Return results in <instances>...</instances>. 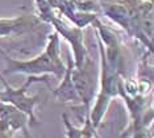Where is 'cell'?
<instances>
[{"instance_id": "1", "label": "cell", "mask_w": 154, "mask_h": 138, "mask_svg": "<svg viewBox=\"0 0 154 138\" xmlns=\"http://www.w3.org/2000/svg\"><path fill=\"white\" fill-rule=\"evenodd\" d=\"M3 59L5 62L4 75H16L24 74L28 76H41L45 74H51L61 80L66 71V66L61 58V48H59L58 33L50 34L44 53L29 61H17L3 53Z\"/></svg>"}, {"instance_id": "2", "label": "cell", "mask_w": 154, "mask_h": 138, "mask_svg": "<svg viewBox=\"0 0 154 138\" xmlns=\"http://www.w3.org/2000/svg\"><path fill=\"white\" fill-rule=\"evenodd\" d=\"M0 80L3 83V90L0 91V100L7 103V104H11L13 107H16L17 109L23 111L25 115L29 117V125H38L40 121L36 117V107L40 104L41 96L36 95V96H29L28 95V88L32 86L33 83L37 82H45L48 83V76H28L26 82L23 84L21 87L13 88L8 84V82L3 78V75L0 74Z\"/></svg>"}, {"instance_id": "3", "label": "cell", "mask_w": 154, "mask_h": 138, "mask_svg": "<svg viewBox=\"0 0 154 138\" xmlns=\"http://www.w3.org/2000/svg\"><path fill=\"white\" fill-rule=\"evenodd\" d=\"M74 65V62L70 59L69 62V66L66 67V71L63 74L61 79V83L57 88L53 90V95L58 99L59 101H65V103H80V99H79V95L75 90V86H74V82L71 79V67Z\"/></svg>"}, {"instance_id": "4", "label": "cell", "mask_w": 154, "mask_h": 138, "mask_svg": "<svg viewBox=\"0 0 154 138\" xmlns=\"http://www.w3.org/2000/svg\"><path fill=\"white\" fill-rule=\"evenodd\" d=\"M28 26H29V21L24 16L13 17V19H0V37L21 33Z\"/></svg>"}, {"instance_id": "5", "label": "cell", "mask_w": 154, "mask_h": 138, "mask_svg": "<svg viewBox=\"0 0 154 138\" xmlns=\"http://www.w3.org/2000/svg\"><path fill=\"white\" fill-rule=\"evenodd\" d=\"M62 121H63L65 130H66V138H82L83 136L82 128H76L74 124L70 121V118L67 117L66 113L62 115Z\"/></svg>"}, {"instance_id": "6", "label": "cell", "mask_w": 154, "mask_h": 138, "mask_svg": "<svg viewBox=\"0 0 154 138\" xmlns=\"http://www.w3.org/2000/svg\"><path fill=\"white\" fill-rule=\"evenodd\" d=\"M15 132L13 130H2L0 132V138H13Z\"/></svg>"}]
</instances>
